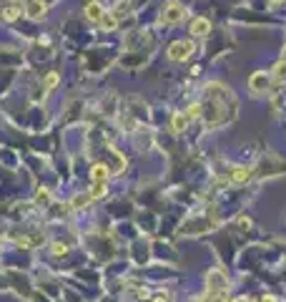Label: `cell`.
Segmentation results:
<instances>
[{
    "label": "cell",
    "mask_w": 286,
    "mask_h": 302,
    "mask_svg": "<svg viewBox=\"0 0 286 302\" xmlns=\"http://www.w3.org/2000/svg\"><path fill=\"white\" fill-rule=\"evenodd\" d=\"M18 3H20V0H18Z\"/></svg>",
    "instance_id": "16"
},
{
    "label": "cell",
    "mask_w": 286,
    "mask_h": 302,
    "mask_svg": "<svg viewBox=\"0 0 286 302\" xmlns=\"http://www.w3.org/2000/svg\"><path fill=\"white\" fill-rule=\"evenodd\" d=\"M53 252H56V254H65V247H63V244H56Z\"/></svg>",
    "instance_id": "13"
},
{
    "label": "cell",
    "mask_w": 286,
    "mask_h": 302,
    "mask_svg": "<svg viewBox=\"0 0 286 302\" xmlns=\"http://www.w3.org/2000/svg\"><path fill=\"white\" fill-rule=\"evenodd\" d=\"M183 13H186V10H181L178 5H171V8H169V13L163 15V20H166V23H173V20H178Z\"/></svg>",
    "instance_id": "4"
},
{
    "label": "cell",
    "mask_w": 286,
    "mask_h": 302,
    "mask_svg": "<svg viewBox=\"0 0 286 302\" xmlns=\"http://www.w3.org/2000/svg\"><path fill=\"white\" fill-rule=\"evenodd\" d=\"M209 30H211L209 20H196V23H193V33H196V35H206Z\"/></svg>",
    "instance_id": "5"
},
{
    "label": "cell",
    "mask_w": 286,
    "mask_h": 302,
    "mask_svg": "<svg viewBox=\"0 0 286 302\" xmlns=\"http://www.w3.org/2000/svg\"><path fill=\"white\" fill-rule=\"evenodd\" d=\"M106 176H108V169L106 166H93V181H106Z\"/></svg>",
    "instance_id": "7"
},
{
    "label": "cell",
    "mask_w": 286,
    "mask_h": 302,
    "mask_svg": "<svg viewBox=\"0 0 286 302\" xmlns=\"http://www.w3.org/2000/svg\"><path fill=\"white\" fill-rule=\"evenodd\" d=\"M115 23H118V20H115V15H108V13H103V18H101V25H103L106 30H113V28H115Z\"/></svg>",
    "instance_id": "6"
},
{
    "label": "cell",
    "mask_w": 286,
    "mask_h": 302,
    "mask_svg": "<svg viewBox=\"0 0 286 302\" xmlns=\"http://www.w3.org/2000/svg\"><path fill=\"white\" fill-rule=\"evenodd\" d=\"M183 126H186V116H173V129L181 131Z\"/></svg>",
    "instance_id": "11"
},
{
    "label": "cell",
    "mask_w": 286,
    "mask_h": 302,
    "mask_svg": "<svg viewBox=\"0 0 286 302\" xmlns=\"http://www.w3.org/2000/svg\"><path fill=\"white\" fill-rule=\"evenodd\" d=\"M48 199H51V194H48V192H46V189H43V192H40V194H38V202H40V204H46Z\"/></svg>",
    "instance_id": "12"
},
{
    "label": "cell",
    "mask_w": 286,
    "mask_h": 302,
    "mask_svg": "<svg viewBox=\"0 0 286 302\" xmlns=\"http://www.w3.org/2000/svg\"><path fill=\"white\" fill-rule=\"evenodd\" d=\"M18 15H20V10H18L15 5H10V8H5V13H3V18H5V20H15Z\"/></svg>",
    "instance_id": "9"
},
{
    "label": "cell",
    "mask_w": 286,
    "mask_h": 302,
    "mask_svg": "<svg viewBox=\"0 0 286 302\" xmlns=\"http://www.w3.org/2000/svg\"><path fill=\"white\" fill-rule=\"evenodd\" d=\"M103 8H101V3H96V0H93V3H88V8H86V18L88 20H101L103 18Z\"/></svg>",
    "instance_id": "3"
},
{
    "label": "cell",
    "mask_w": 286,
    "mask_h": 302,
    "mask_svg": "<svg viewBox=\"0 0 286 302\" xmlns=\"http://www.w3.org/2000/svg\"><path fill=\"white\" fill-rule=\"evenodd\" d=\"M0 3H3V0H0Z\"/></svg>",
    "instance_id": "15"
},
{
    "label": "cell",
    "mask_w": 286,
    "mask_h": 302,
    "mask_svg": "<svg viewBox=\"0 0 286 302\" xmlns=\"http://www.w3.org/2000/svg\"><path fill=\"white\" fill-rule=\"evenodd\" d=\"M56 83H58V73H51L48 78H46V88L51 91V88H56Z\"/></svg>",
    "instance_id": "10"
},
{
    "label": "cell",
    "mask_w": 286,
    "mask_h": 302,
    "mask_svg": "<svg viewBox=\"0 0 286 302\" xmlns=\"http://www.w3.org/2000/svg\"><path fill=\"white\" fill-rule=\"evenodd\" d=\"M191 51H193V43L178 41V43H173V46L169 48V58H171V61H186V58L191 56Z\"/></svg>",
    "instance_id": "1"
},
{
    "label": "cell",
    "mask_w": 286,
    "mask_h": 302,
    "mask_svg": "<svg viewBox=\"0 0 286 302\" xmlns=\"http://www.w3.org/2000/svg\"><path fill=\"white\" fill-rule=\"evenodd\" d=\"M188 116H191V119L198 116V106H191V108H188Z\"/></svg>",
    "instance_id": "14"
},
{
    "label": "cell",
    "mask_w": 286,
    "mask_h": 302,
    "mask_svg": "<svg viewBox=\"0 0 286 302\" xmlns=\"http://www.w3.org/2000/svg\"><path fill=\"white\" fill-rule=\"evenodd\" d=\"M103 192H106V186H103L101 181H96V184H93V189H91V199H98Z\"/></svg>",
    "instance_id": "8"
},
{
    "label": "cell",
    "mask_w": 286,
    "mask_h": 302,
    "mask_svg": "<svg viewBox=\"0 0 286 302\" xmlns=\"http://www.w3.org/2000/svg\"><path fill=\"white\" fill-rule=\"evenodd\" d=\"M46 13H48V5L40 3V0H33V3L28 5V15L30 18H43Z\"/></svg>",
    "instance_id": "2"
}]
</instances>
